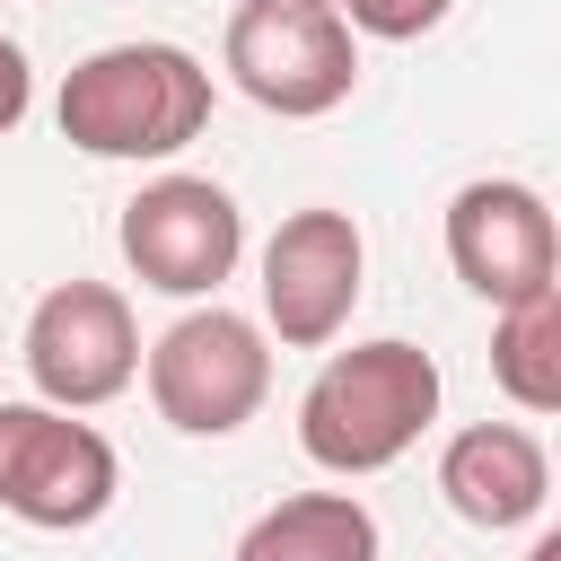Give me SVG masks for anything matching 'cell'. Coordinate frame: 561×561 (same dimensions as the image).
Wrapping results in <instances>:
<instances>
[{
    "instance_id": "1",
    "label": "cell",
    "mask_w": 561,
    "mask_h": 561,
    "mask_svg": "<svg viewBox=\"0 0 561 561\" xmlns=\"http://www.w3.org/2000/svg\"><path fill=\"white\" fill-rule=\"evenodd\" d=\"M430 421H438V359L403 333L333 351L298 394V447L316 473H342V482L412 456V438Z\"/></svg>"
},
{
    "instance_id": "2",
    "label": "cell",
    "mask_w": 561,
    "mask_h": 561,
    "mask_svg": "<svg viewBox=\"0 0 561 561\" xmlns=\"http://www.w3.org/2000/svg\"><path fill=\"white\" fill-rule=\"evenodd\" d=\"M61 140L88 158H175L184 140H202L210 123V70L184 44H105L88 61H70L61 96Z\"/></svg>"
},
{
    "instance_id": "3",
    "label": "cell",
    "mask_w": 561,
    "mask_h": 561,
    "mask_svg": "<svg viewBox=\"0 0 561 561\" xmlns=\"http://www.w3.org/2000/svg\"><path fill=\"white\" fill-rule=\"evenodd\" d=\"M228 79L263 114L316 123L359 88V35L333 0H237L228 9Z\"/></svg>"
},
{
    "instance_id": "4",
    "label": "cell",
    "mask_w": 561,
    "mask_h": 561,
    "mask_svg": "<svg viewBox=\"0 0 561 561\" xmlns=\"http://www.w3.org/2000/svg\"><path fill=\"white\" fill-rule=\"evenodd\" d=\"M263 394H272V342H263V324L254 316H237V307H193V316H175L158 342H149V403H158V421L167 430H184V438H228V430H245L254 412H263Z\"/></svg>"
},
{
    "instance_id": "5",
    "label": "cell",
    "mask_w": 561,
    "mask_h": 561,
    "mask_svg": "<svg viewBox=\"0 0 561 561\" xmlns=\"http://www.w3.org/2000/svg\"><path fill=\"white\" fill-rule=\"evenodd\" d=\"M114 491H123V465L88 421H70L44 394L0 403V508L9 517L44 526V535H79L114 508Z\"/></svg>"
},
{
    "instance_id": "6",
    "label": "cell",
    "mask_w": 561,
    "mask_h": 561,
    "mask_svg": "<svg viewBox=\"0 0 561 561\" xmlns=\"http://www.w3.org/2000/svg\"><path fill=\"white\" fill-rule=\"evenodd\" d=\"M123 263L158 298H210L245 254V210L210 175H149L123 202Z\"/></svg>"
},
{
    "instance_id": "7",
    "label": "cell",
    "mask_w": 561,
    "mask_h": 561,
    "mask_svg": "<svg viewBox=\"0 0 561 561\" xmlns=\"http://www.w3.org/2000/svg\"><path fill=\"white\" fill-rule=\"evenodd\" d=\"M26 377L44 403L61 412H96L114 403L131 377H140V324H131V298L105 289V280H61L35 298L26 316V342H18Z\"/></svg>"
},
{
    "instance_id": "8",
    "label": "cell",
    "mask_w": 561,
    "mask_h": 561,
    "mask_svg": "<svg viewBox=\"0 0 561 561\" xmlns=\"http://www.w3.org/2000/svg\"><path fill=\"white\" fill-rule=\"evenodd\" d=\"M359 280H368V237L351 210H289L263 245V324L289 342V351H324L342 342L351 307H359Z\"/></svg>"
},
{
    "instance_id": "9",
    "label": "cell",
    "mask_w": 561,
    "mask_h": 561,
    "mask_svg": "<svg viewBox=\"0 0 561 561\" xmlns=\"http://www.w3.org/2000/svg\"><path fill=\"white\" fill-rule=\"evenodd\" d=\"M447 263H456V280H465L473 298L508 307V298L561 280V228H552V210H543L535 184H517V175H473V184L447 202Z\"/></svg>"
},
{
    "instance_id": "10",
    "label": "cell",
    "mask_w": 561,
    "mask_h": 561,
    "mask_svg": "<svg viewBox=\"0 0 561 561\" xmlns=\"http://www.w3.org/2000/svg\"><path fill=\"white\" fill-rule=\"evenodd\" d=\"M438 491H447V508H456L465 526L508 535V526H526V517L543 508L552 456H543V438L517 430V421H473V430H456V438L438 447Z\"/></svg>"
},
{
    "instance_id": "11",
    "label": "cell",
    "mask_w": 561,
    "mask_h": 561,
    "mask_svg": "<svg viewBox=\"0 0 561 561\" xmlns=\"http://www.w3.org/2000/svg\"><path fill=\"white\" fill-rule=\"evenodd\" d=\"M245 561H368L377 552V517L351 491H298L280 508H263L237 535Z\"/></svg>"
},
{
    "instance_id": "12",
    "label": "cell",
    "mask_w": 561,
    "mask_h": 561,
    "mask_svg": "<svg viewBox=\"0 0 561 561\" xmlns=\"http://www.w3.org/2000/svg\"><path fill=\"white\" fill-rule=\"evenodd\" d=\"M491 377L517 412H561V280L526 289L491 324Z\"/></svg>"
},
{
    "instance_id": "13",
    "label": "cell",
    "mask_w": 561,
    "mask_h": 561,
    "mask_svg": "<svg viewBox=\"0 0 561 561\" xmlns=\"http://www.w3.org/2000/svg\"><path fill=\"white\" fill-rule=\"evenodd\" d=\"M342 18H351V35H377V44H412V35H430L456 0H333Z\"/></svg>"
},
{
    "instance_id": "14",
    "label": "cell",
    "mask_w": 561,
    "mask_h": 561,
    "mask_svg": "<svg viewBox=\"0 0 561 561\" xmlns=\"http://www.w3.org/2000/svg\"><path fill=\"white\" fill-rule=\"evenodd\" d=\"M26 105H35V70H26V53L0 35V131H18Z\"/></svg>"
}]
</instances>
